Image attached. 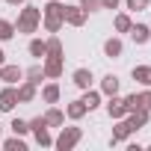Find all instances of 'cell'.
<instances>
[{
  "label": "cell",
  "mask_w": 151,
  "mask_h": 151,
  "mask_svg": "<svg viewBox=\"0 0 151 151\" xmlns=\"http://www.w3.org/2000/svg\"><path fill=\"white\" fill-rule=\"evenodd\" d=\"M80 139H83V127H59V136L53 139V148H59V151H71V148H77L80 145Z\"/></svg>",
  "instance_id": "3957f363"
},
{
  "label": "cell",
  "mask_w": 151,
  "mask_h": 151,
  "mask_svg": "<svg viewBox=\"0 0 151 151\" xmlns=\"http://www.w3.org/2000/svg\"><path fill=\"white\" fill-rule=\"evenodd\" d=\"M9 130L18 133V136H27V133H30V124H27V119H18V116H15V119L9 122Z\"/></svg>",
  "instance_id": "484cf974"
},
{
  "label": "cell",
  "mask_w": 151,
  "mask_h": 151,
  "mask_svg": "<svg viewBox=\"0 0 151 151\" xmlns=\"http://www.w3.org/2000/svg\"><path fill=\"white\" fill-rule=\"evenodd\" d=\"M3 62H6V50H3V47H0V65H3Z\"/></svg>",
  "instance_id": "836d02e7"
},
{
  "label": "cell",
  "mask_w": 151,
  "mask_h": 151,
  "mask_svg": "<svg viewBox=\"0 0 151 151\" xmlns=\"http://www.w3.org/2000/svg\"><path fill=\"white\" fill-rule=\"evenodd\" d=\"M130 27H133V21H130V12H119V15L113 18V30H116V36H122V33H130Z\"/></svg>",
  "instance_id": "44dd1931"
},
{
  "label": "cell",
  "mask_w": 151,
  "mask_h": 151,
  "mask_svg": "<svg viewBox=\"0 0 151 151\" xmlns=\"http://www.w3.org/2000/svg\"><path fill=\"white\" fill-rule=\"evenodd\" d=\"M127 36L133 39V45H148V42H151V27H148V24H133Z\"/></svg>",
  "instance_id": "9a60e30c"
},
{
  "label": "cell",
  "mask_w": 151,
  "mask_h": 151,
  "mask_svg": "<svg viewBox=\"0 0 151 151\" xmlns=\"http://www.w3.org/2000/svg\"><path fill=\"white\" fill-rule=\"evenodd\" d=\"M133 133V127L127 124V119H116V124H113V145H119V142H127V136Z\"/></svg>",
  "instance_id": "7c38bea8"
},
{
  "label": "cell",
  "mask_w": 151,
  "mask_h": 151,
  "mask_svg": "<svg viewBox=\"0 0 151 151\" xmlns=\"http://www.w3.org/2000/svg\"><path fill=\"white\" fill-rule=\"evenodd\" d=\"M59 98H62V89H59L56 80H50V83L42 86V101L45 104H59Z\"/></svg>",
  "instance_id": "4fadbf2b"
},
{
  "label": "cell",
  "mask_w": 151,
  "mask_h": 151,
  "mask_svg": "<svg viewBox=\"0 0 151 151\" xmlns=\"http://www.w3.org/2000/svg\"><path fill=\"white\" fill-rule=\"evenodd\" d=\"M86 113H89V110H86V104H83L80 98H77V101H68V104H65V119H71V122H80Z\"/></svg>",
  "instance_id": "2e32d148"
},
{
  "label": "cell",
  "mask_w": 151,
  "mask_h": 151,
  "mask_svg": "<svg viewBox=\"0 0 151 151\" xmlns=\"http://www.w3.org/2000/svg\"><path fill=\"white\" fill-rule=\"evenodd\" d=\"M6 3H9V6H24L27 0H6Z\"/></svg>",
  "instance_id": "d6a6232c"
},
{
  "label": "cell",
  "mask_w": 151,
  "mask_h": 151,
  "mask_svg": "<svg viewBox=\"0 0 151 151\" xmlns=\"http://www.w3.org/2000/svg\"><path fill=\"white\" fill-rule=\"evenodd\" d=\"M24 80H30V83H36V86H42V80H47V77H45V68H42V62H36V65L24 68Z\"/></svg>",
  "instance_id": "7402d4cb"
},
{
  "label": "cell",
  "mask_w": 151,
  "mask_h": 151,
  "mask_svg": "<svg viewBox=\"0 0 151 151\" xmlns=\"http://www.w3.org/2000/svg\"><path fill=\"white\" fill-rule=\"evenodd\" d=\"M122 53H124V42H122V36H110V39H104V56L107 59H122Z\"/></svg>",
  "instance_id": "ba28073f"
},
{
  "label": "cell",
  "mask_w": 151,
  "mask_h": 151,
  "mask_svg": "<svg viewBox=\"0 0 151 151\" xmlns=\"http://www.w3.org/2000/svg\"><path fill=\"white\" fill-rule=\"evenodd\" d=\"M45 122H47V127H62L65 124V110H59L56 104H50L45 110Z\"/></svg>",
  "instance_id": "5bb4252c"
},
{
  "label": "cell",
  "mask_w": 151,
  "mask_h": 151,
  "mask_svg": "<svg viewBox=\"0 0 151 151\" xmlns=\"http://www.w3.org/2000/svg\"><path fill=\"white\" fill-rule=\"evenodd\" d=\"M119 83H122V80L116 77V74H104L98 89H101V95H104V98H110V95H119Z\"/></svg>",
  "instance_id": "e0dca14e"
},
{
  "label": "cell",
  "mask_w": 151,
  "mask_h": 151,
  "mask_svg": "<svg viewBox=\"0 0 151 151\" xmlns=\"http://www.w3.org/2000/svg\"><path fill=\"white\" fill-rule=\"evenodd\" d=\"M80 101H83V104H86V110L92 113V110H98V107H101L104 95H101V89H92V86H89V89H83V98H80Z\"/></svg>",
  "instance_id": "d6986e66"
},
{
  "label": "cell",
  "mask_w": 151,
  "mask_h": 151,
  "mask_svg": "<svg viewBox=\"0 0 151 151\" xmlns=\"http://www.w3.org/2000/svg\"><path fill=\"white\" fill-rule=\"evenodd\" d=\"M15 107H18V89L6 83L0 89V113H12Z\"/></svg>",
  "instance_id": "52a82bcc"
},
{
  "label": "cell",
  "mask_w": 151,
  "mask_h": 151,
  "mask_svg": "<svg viewBox=\"0 0 151 151\" xmlns=\"http://www.w3.org/2000/svg\"><path fill=\"white\" fill-rule=\"evenodd\" d=\"M86 21H89V12H86L80 3H65V24H68V27H77V30H80Z\"/></svg>",
  "instance_id": "277c9868"
},
{
  "label": "cell",
  "mask_w": 151,
  "mask_h": 151,
  "mask_svg": "<svg viewBox=\"0 0 151 151\" xmlns=\"http://www.w3.org/2000/svg\"><path fill=\"white\" fill-rule=\"evenodd\" d=\"M71 83L77 86V89H89V86L95 83V74H92V68H74V74H71Z\"/></svg>",
  "instance_id": "8fae6325"
},
{
  "label": "cell",
  "mask_w": 151,
  "mask_h": 151,
  "mask_svg": "<svg viewBox=\"0 0 151 151\" xmlns=\"http://www.w3.org/2000/svg\"><path fill=\"white\" fill-rule=\"evenodd\" d=\"M9 39H15V24L0 18V42H9Z\"/></svg>",
  "instance_id": "4316f807"
},
{
  "label": "cell",
  "mask_w": 151,
  "mask_h": 151,
  "mask_svg": "<svg viewBox=\"0 0 151 151\" xmlns=\"http://www.w3.org/2000/svg\"><path fill=\"white\" fill-rule=\"evenodd\" d=\"M15 89H18V104H33V101L39 98V86L30 83V80H21Z\"/></svg>",
  "instance_id": "30bf717a"
},
{
  "label": "cell",
  "mask_w": 151,
  "mask_h": 151,
  "mask_svg": "<svg viewBox=\"0 0 151 151\" xmlns=\"http://www.w3.org/2000/svg\"><path fill=\"white\" fill-rule=\"evenodd\" d=\"M80 6L86 12H101V0H80Z\"/></svg>",
  "instance_id": "f546056e"
},
{
  "label": "cell",
  "mask_w": 151,
  "mask_h": 151,
  "mask_svg": "<svg viewBox=\"0 0 151 151\" xmlns=\"http://www.w3.org/2000/svg\"><path fill=\"white\" fill-rule=\"evenodd\" d=\"M0 80L9 83V86H18V83L24 80V68H21V65H9V62H3V65H0Z\"/></svg>",
  "instance_id": "8992f818"
},
{
  "label": "cell",
  "mask_w": 151,
  "mask_h": 151,
  "mask_svg": "<svg viewBox=\"0 0 151 151\" xmlns=\"http://www.w3.org/2000/svg\"><path fill=\"white\" fill-rule=\"evenodd\" d=\"M0 130H3V124H0Z\"/></svg>",
  "instance_id": "e575fe53"
},
{
  "label": "cell",
  "mask_w": 151,
  "mask_h": 151,
  "mask_svg": "<svg viewBox=\"0 0 151 151\" xmlns=\"http://www.w3.org/2000/svg\"><path fill=\"white\" fill-rule=\"evenodd\" d=\"M0 148H3V151H27V142H24V136L12 133L9 139H3V142H0Z\"/></svg>",
  "instance_id": "cb8c5ba5"
},
{
  "label": "cell",
  "mask_w": 151,
  "mask_h": 151,
  "mask_svg": "<svg viewBox=\"0 0 151 151\" xmlns=\"http://www.w3.org/2000/svg\"><path fill=\"white\" fill-rule=\"evenodd\" d=\"M27 53H30L36 62H42V59H45V53H47V47H45V39H30V45H27Z\"/></svg>",
  "instance_id": "603a6c76"
},
{
  "label": "cell",
  "mask_w": 151,
  "mask_h": 151,
  "mask_svg": "<svg viewBox=\"0 0 151 151\" xmlns=\"http://www.w3.org/2000/svg\"><path fill=\"white\" fill-rule=\"evenodd\" d=\"M104 107H107V116H110L113 122H116V119H124V116H127V104H124V98H119V95H110Z\"/></svg>",
  "instance_id": "9c48e42d"
},
{
  "label": "cell",
  "mask_w": 151,
  "mask_h": 151,
  "mask_svg": "<svg viewBox=\"0 0 151 151\" xmlns=\"http://www.w3.org/2000/svg\"><path fill=\"white\" fill-rule=\"evenodd\" d=\"M39 24H42V9L24 3L21 12H18V21H15V33H21V36H33V33H39Z\"/></svg>",
  "instance_id": "7a4b0ae2"
},
{
  "label": "cell",
  "mask_w": 151,
  "mask_h": 151,
  "mask_svg": "<svg viewBox=\"0 0 151 151\" xmlns=\"http://www.w3.org/2000/svg\"><path fill=\"white\" fill-rule=\"evenodd\" d=\"M124 6H127V12H145L151 6V0H124Z\"/></svg>",
  "instance_id": "f1b7e54d"
},
{
  "label": "cell",
  "mask_w": 151,
  "mask_h": 151,
  "mask_svg": "<svg viewBox=\"0 0 151 151\" xmlns=\"http://www.w3.org/2000/svg\"><path fill=\"white\" fill-rule=\"evenodd\" d=\"M130 77H133V83H139V86H151V65H133Z\"/></svg>",
  "instance_id": "ffe728a7"
},
{
  "label": "cell",
  "mask_w": 151,
  "mask_h": 151,
  "mask_svg": "<svg viewBox=\"0 0 151 151\" xmlns=\"http://www.w3.org/2000/svg\"><path fill=\"white\" fill-rule=\"evenodd\" d=\"M33 136H36V145H39V148H53V136L47 133V127L33 130Z\"/></svg>",
  "instance_id": "d4e9b609"
},
{
  "label": "cell",
  "mask_w": 151,
  "mask_h": 151,
  "mask_svg": "<svg viewBox=\"0 0 151 151\" xmlns=\"http://www.w3.org/2000/svg\"><path fill=\"white\" fill-rule=\"evenodd\" d=\"M45 47H47L45 56H62L65 59V45H62V39L56 33H50V39H45Z\"/></svg>",
  "instance_id": "ac0fdd59"
},
{
  "label": "cell",
  "mask_w": 151,
  "mask_h": 151,
  "mask_svg": "<svg viewBox=\"0 0 151 151\" xmlns=\"http://www.w3.org/2000/svg\"><path fill=\"white\" fill-rule=\"evenodd\" d=\"M122 0H101V9H119Z\"/></svg>",
  "instance_id": "4dcf8cb0"
},
{
  "label": "cell",
  "mask_w": 151,
  "mask_h": 151,
  "mask_svg": "<svg viewBox=\"0 0 151 151\" xmlns=\"http://www.w3.org/2000/svg\"><path fill=\"white\" fill-rule=\"evenodd\" d=\"M42 68H45V77L47 80H59L62 77V68H65V59L62 56H45L42 59Z\"/></svg>",
  "instance_id": "5b68a950"
},
{
  "label": "cell",
  "mask_w": 151,
  "mask_h": 151,
  "mask_svg": "<svg viewBox=\"0 0 151 151\" xmlns=\"http://www.w3.org/2000/svg\"><path fill=\"white\" fill-rule=\"evenodd\" d=\"M42 27L47 33H59L65 27V3L62 0H47L42 6Z\"/></svg>",
  "instance_id": "6da1fadb"
},
{
  "label": "cell",
  "mask_w": 151,
  "mask_h": 151,
  "mask_svg": "<svg viewBox=\"0 0 151 151\" xmlns=\"http://www.w3.org/2000/svg\"><path fill=\"white\" fill-rule=\"evenodd\" d=\"M142 95H145V107H148V110H151V89H148V86H145V92H142Z\"/></svg>",
  "instance_id": "1f68e13d"
},
{
  "label": "cell",
  "mask_w": 151,
  "mask_h": 151,
  "mask_svg": "<svg viewBox=\"0 0 151 151\" xmlns=\"http://www.w3.org/2000/svg\"><path fill=\"white\" fill-rule=\"evenodd\" d=\"M124 104H127V113H130V110H139V107H145V95H142V92H133V95L124 98Z\"/></svg>",
  "instance_id": "83f0119b"
}]
</instances>
